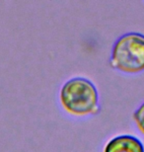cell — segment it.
Here are the masks:
<instances>
[{"mask_svg": "<svg viewBox=\"0 0 144 152\" xmlns=\"http://www.w3.org/2000/svg\"><path fill=\"white\" fill-rule=\"evenodd\" d=\"M133 120L137 124V127L144 134V102L133 113Z\"/></svg>", "mask_w": 144, "mask_h": 152, "instance_id": "4", "label": "cell"}, {"mask_svg": "<svg viewBox=\"0 0 144 152\" xmlns=\"http://www.w3.org/2000/svg\"><path fill=\"white\" fill-rule=\"evenodd\" d=\"M110 65L124 73L144 70V35L129 32L116 39L113 45Z\"/></svg>", "mask_w": 144, "mask_h": 152, "instance_id": "2", "label": "cell"}, {"mask_svg": "<svg viewBox=\"0 0 144 152\" xmlns=\"http://www.w3.org/2000/svg\"><path fill=\"white\" fill-rule=\"evenodd\" d=\"M104 152H144V145L135 136L122 134L112 138L104 148Z\"/></svg>", "mask_w": 144, "mask_h": 152, "instance_id": "3", "label": "cell"}, {"mask_svg": "<svg viewBox=\"0 0 144 152\" xmlns=\"http://www.w3.org/2000/svg\"><path fill=\"white\" fill-rule=\"evenodd\" d=\"M60 103L67 113L77 117L96 115L100 111L96 86L87 78L74 77L62 85Z\"/></svg>", "mask_w": 144, "mask_h": 152, "instance_id": "1", "label": "cell"}]
</instances>
